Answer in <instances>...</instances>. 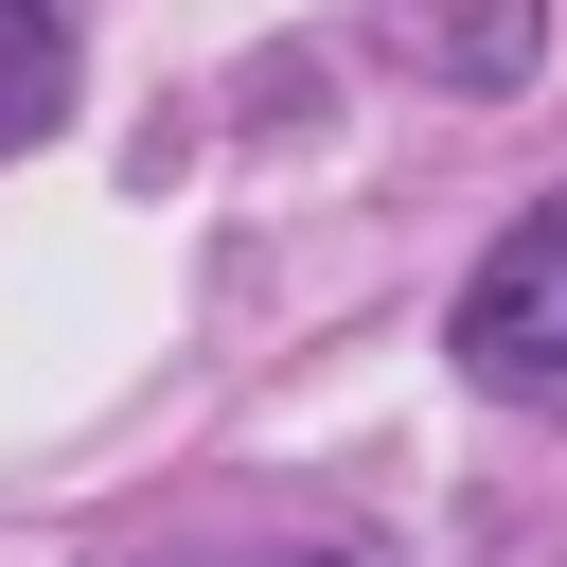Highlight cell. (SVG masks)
I'll return each mask as SVG.
<instances>
[{
  "label": "cell",
  "mask_w": 567,
  "mask_h": 567,
  "mask_svg": "<svg viewBox=\"0 0 567 567\" xmlns=\"http://www.w3.org/2000/svg\"><path fill=\"white\" fill-rule=\"evenodd\" d=\"M443 337H461V372H478L496 408H549V425H567V177L478 248V284H461Z\"/></svg>",
  "instance_id": "1"
},
{
  "label": "cell",
  "mask_w": 567,
  "mask_h": 567,
  "mask_svg": "<svg viewBox=\"0 0 567 567\" xmlns=\"http://www.w3.org/2000/svg\"><path fill=\"white\" fill-rule=\"evenodd\" d=\"M284 567H337V549H284Z\"/></svg>",
  "instance_id": "4"
},
{
  "label": "cell",
  "mask_w": 567,
  "mask_h": 567,
  "mask_svg": "<svg viewBox=\"0 0 567 567\" xmlns=\"http://www.w3.org/2000/svg\"><path fill=\"white\" fill-rule=\"evenodd\" d=\"M372 53L461 89V106H514L549 71V0H372Z\"/></svg>",
  "instance_id": "2"
},
{
  "label": "cell",
  "mask_w": 567,
  "mask_h": 567,
  "mask_svg": "<svg viewBox=\"0 0 567 567\" xmlns=\"http://www.w3.org/2000/svg\"><path fill=\"white\" fill-rule=\"evenodd\" d=\"M71 124V0H0V159Z\"/></svg>",
  "instance_id": "3"
}]
</instances>
